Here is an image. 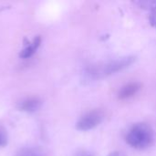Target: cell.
<instances>
[{"label":"cell","instance_id":"obj_12","mask_svg":"<svg viewBox=\"0 0 156 156\" xmlns=\"http://www.w3.org/2000/svg\"><path fill=\"white\" fill-rule=\"evenodd\" d=\"M78 156H91V154H90L89 153H85V152H82L80 154H79Z\"/></svg>","mask_w":156,"mask_h":156},{"label":"cell","instance_id":"obj_8","mask_svg":"<svg viewBox=\"0 0 156 156\" xmlns=\"http://www.w3.org/2000/svg\"><path fill=\"white\" fill-rule=\"evenodd\" d=\"M17 156H42V154L34 149H24L22 150Z\"/></svg>","mask_w":156,"mask_h":156},{"label":"cell","instance_id":"obj_7","mask_svg":"<svg viewBox=\"0 0 156 156\" xmlns=\"http://www.w3.org/2000/svg\"><path fill=\"white\" fill-rule=\"evenodd\" d=\"M136 4L143 8L150 9V10H153L156 6V1H139L136 2Z\"/></svg>","mask_w":156,"mask_h":156},{"label":"cell","instance_id":"obj_9","mask_svg":"<svg viewBox=\"0 0 156 156\" xmlns=\"http://www.w3.org/2000/svg\"><path fill=\"white\" fill-rule=\"evenodd\" d=\"M149 19H150V22H151L152 26L156 28V6L152 10Z\"/></svg>","mask_w":156,"mask_h":156},{"label":"cell","instance_id":"obj_1","mask_svg":"<svg viewBox=\"0 0 156 156\" xmlns=\"http://www.w3.org/2000/svg\"><path fill=\"white\" fill-rule=\"evenodd\" d=\"M126 143L133 148L143 150L150 147L154 141V133L150 125L144 122L133 124L125 136Z\"/></svg>","mask_w":156,"mask_h":156},{"label":"cell","instance_id":"obj_3","mask_svg":"<svg viewBox=\"0 0 156 156\" xmlns=\"http://www.w3.org/2000/svg\"><path fill=\"white\" fill-rule=\"evenodd\" d=\"M104 112L101 110L95 109L87 113H85L81 118L78 121L76 124V128L80 131H89L102 122L104 120Z\"/></svg>","mask_w":156,"mask_h":156},{"label":"cell","instance_id":"obj_2","mask_svg":"<svg viewBox=\"0 0 156 156\" xmlns=\"http://www.w3.org/2000/svg\"><path fill=\"white\" fill-rule=\"evenodd\" d=\"M134 61H135V58L133 56L123 57V58H121L118 59L109 61V62L103 64L102 66H101V65L90 66L87 70V74L93 79H100V78L119 72V71L128 68Z\"/></svg>","mask_w":156,"mask_h":156},{"label":"cell","instance_id":"obj_5","mask_svg":"<svg viewBox=\"0 0 156 156\" xmlns=\"http://www.w3.org/2000/svg\"><path fill=\"white\" fill-rule=\"evenodd\" d=\"M41 105V101L37 98H28L18 104V109L26 112H37Z\"/></svg>","mask_w":156,"mask_h":156},{"label":"cell","instance_id":"obj_6","mask_svg":"<svg viewBox=\"0 0 156 156\" xmlns=\"http://www.w3.org/2000/svg\"><path fill=\"white\" fill-rule=\"evenodd\" d=\"M41 43V38L40 37H37L33 39L32 42H30L27 46L25 47V48L21 51L20 53V57L23 58H30L38 48V47L40 46Z\"/></svg>","mask_w":156,"mask_h":156},{"label":"cell","instance_id":"obj_4","mask_svg":"<svg viewBox=\"0 0 156 156\" xmlns=\"http://www.w3.org/2000/svg\"><path fill=\"white\" fill-rule=\"evenodd\" d=\"M141 89V84L138 82H131L124 85L119 91L118 97L120 100H126L134 96Z\"/></svg>","mask_w":156,"mask_h":156},{"label":"cell","instance_id":"obj_10","mask_svg":"<svg viewBox=\"0 0 156 156\" xmlns=\"http://www.w3.org/2000/svg\"><path fill=\"white\" fill-rule=\"evenodd\" d=\"M7 143V139H6V134L0 131V146H5Z\"/></svg>","mask_w":156,"mask_h":156},{"label":"cell","instance_id":"obj_11","mask_svg":"<svg viewBox=\"0 0 156 156\" xmlns=\"http://www.w3.org/2000/svg\"><path fill=\"white\" fill-rule=\"evenodd\" d=\"M108 156H125L122 153H121V152H113V153H112V154H110Z\"/></svg>","mask_w":156,"mask_h":156}]
</instances>
